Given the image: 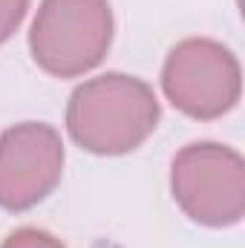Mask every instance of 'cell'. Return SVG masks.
<instances>
[{
  "label": "cell",
  "instance_id": "1",
  "mask_svg": "<svg viewBox=\"0 0 245 248\" xmlns=\"http://www.w3.org/2000/svg\"><path fill=\"white\" fill-rule=\"evenodd\" d=\"M162 107L150 84L136 75L107 72L75 87L66 104L72 141L95 156H124L159 127Z\"/></svg>",
  "mask_w": 245,
  "mask_h": 248
},
{
  "label": "cell",
  "instance_id": "2",
  "mask_svg": "<svg viewBox=\"0 0 245 248\" xmlns=\"http://www.w3.org/2000/svg\"><path fill=\"white\" fill-rule=\"evenodd\" d=\"M113 44V9L107 0H44L29 49L52 78H78L104 61Z\"/></svg>",
  "mask_w": 245,
  "mask_h": 248
},
{
  "label": "cell",
  "instance_id": "3",
  "mask_svg": "<svg viewBox=\"0 0 245 248\" xmlns=\"http://www.w3.org/2000/svg\"><path fill=\"white\" fill-rule=\"evenodd\" d=\"M170 190L196 225L231 228L245 214L243 156L216 141H193L173 156Z\"/></svg>",
  "mask_w": 245,
  "mask_h": 248
},
{
  "label": "cell",
  "instance_id": "4",
  "mask_svg": "<svg viewBox=\"0 0 245 248\" xmlns=\"http://www.w3.org/2000/svg\"><path fill=\"white\" fill-rule=\"evenodd\" d=\"M162 90L168 101L190 119H222L237 107L243 93L240 61L219 41L187 38L170 49L162 66Z\"/></svg>",
  "mask_w": 245,
  "mask_h": 248
},
{
  "label": "cell",
  "instance_id": "5",
  "mask_svg": "<svg viewBox=\"0 0 245 248\" xmlns=\"http://www.w3.org/2000/svg\"><path fill=\"white\" fill-rule=\"evenodd\" d=\"M63 176V141L55 127L23 122L0 136V208L29 211Z\"/></svg>",
  "mask_w": 245,
  "mask_h": 248
},
{
  "label": "cell",
  "instance_id": "6",
  "mask_svg": "<svg viewBox=\"0 0 245 248\" xmlns=\"http://www.w3.org/2000/svg\"><path fill=\"white\" fill-rule=\"evenodd\" d=\"M0 248H66V246L61 240H55L52 234L41 231V228H17L3 240Z\"/></svg>",
  "mask_w": 245,
  "mask_h": 248
},
{
  "label": "cell",
  "instance_id": "7",
  "mask_svg": "<svg viewBox=\"0 0 245 248\" xmlns=\"http://www.w3.org/2000/svg\"><path fill=\"white\" fill-rule=\"evenodd\" d=\"M29 9V0H0V46L17 32Z\"/></svg>",
  "mask_w": 245,
  "mask_h": 248
}]
</instances>
